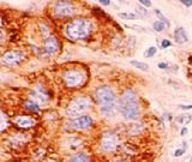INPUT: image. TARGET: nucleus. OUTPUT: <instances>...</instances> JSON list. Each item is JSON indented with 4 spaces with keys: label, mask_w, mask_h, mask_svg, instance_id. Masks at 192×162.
Returning a JSON list of instances; mask_svg holds the SVG:
<instances>
[{
    "label": "nucleus",
    "mask_w": 192,
    "mask_h": 162,
    "mask_svg": "<svg viewBox=\"0 0 192 162\" xmlns=\"http://www.w3.org/2000/svg\"><path fill=\"white\" fill-rule=\"evenodd\" d=\"M96 103L100 106L102 115L111 118L115 115V94L113 89L108 85L98 87L95 91Z\"/></svg>",
    "instance_id": "f257e3e1"
},
{
    "label": "nucleus",
    "mask_w": 192,
    "mask_h": 162,
    "mask_svg": "<svg viewBox=\"0 0 192 162\" xmlns=\"http://www.w3.org/2000/svg\"><path fill=\"white\" fill-rule=\"evenodd\" d=\"M65 32L71 40H84L93 32V23L88 18H75L66 25Z\"/></svg>",
    "instance_id": "f03ea898"
},
{
    "label": "nucleus",
    "mask_w": 192,
    "mask_h": 162,
    "mask_svg": "<svg viewBox=\"0 0 192 162\" xmlns=\"http://www.w3.org/2000/svg\"><path fill=\"white\" fill-rule=\"evenodd\" d=\"M119 111L126 120H136L139 116V103L132 90H126L119 100Z\"/></svg>",
    "instance_id": "7ed1b4c3"
},
{
    "label": "nucleus",
    "mask_w": 192,
    "mask_h": 162,
    "mask_svg": "<svg viewBox=\"0 0 192 162\" xmlns=\"http://www.w3.org/2000/svg\"><path fill=\"white\" fill-rule=\"evenodd\" d=\"M91 107V101L90 98L85 96L76 97L75 100H72L66 109V114L70 116H76L79 114L87 112L89 108Z\"/></svg>",
    "instance_id": "20e7f679"
},
{
    "label": "nucleus",
    "mask_w": 192,
    "mask_h": 162,
    "mask_svg": "<svg viewBox=\"0 0 192 162\" xmlns=\"http://www.w3.org/2000/svg\"><path fill=\"white\" fill-rule=\"evenodd\" d=\"M63 81L64 84L68 88H77L84 84L85 82V75L83 71L77 68H71L65 71L63 75Z\"/></svg>",
    "instance_id": "39448f33"
},
{
    "label": "nucleus",
    "mask_w": 192,
    "mask_h": 162,
    "mask_svg": "<svg viewBox=\"0 0 192 162\" xmlns=\"http://www.w3.org/2000/svg\"><path fill=\"white\" fill-rule=\"evenodd\" d=\"M76 7L71 1H58L53 6V13L58 18H67L75 15Z\"/></svg>",
    "instance_id": "423d86ee"
},
{
    "label": "nucleus",
    "mask_w": 192,
    "mask_h": 162,
    "mask_svg": "<svg viewBox=\"0 0 192 162\" xmlns=\"http://www.w3.org/2000/svg\"><path fill=\"white\" fill-rule=\"evenodd\" d=\"M1 60L2 63L7 66H18L20 65L24 60H25V54L22 52V50H17V49H11V50H7L2 54L1 57Z\"/></svg>",
    "instance_id": "0eeeda50"
},
{
    "label": "nucleus",
    "mask_w": 192,
    "mask_h": 162,
    "mask_svg": "<svg viewBox=\"0 0 192 162\" xmlns=\"http://www.w3.org/2000/svg\"><path fill=\"white\" fill-rule=\"evenodd\" d=\"M100 145L105 153H113L119 145V137L113 132H107L101 138Z\"/></svg>",
    "instance_id": "6e6552de"
},
{
    "label": "nucleus",
    "mask_w": 192,
    "mask_h": 162,
    "mask_svg": "<svg viewBox=\"0 0 192 162\" xmlns=\"http://www.w3.org/2000/svg\"><path fill=\"white\" fill-rule=\"evenodd\" d=\"M29 97L32 102H35L39 106L46 105L48 102V94L42 85H36L34 89H31L29 93Z\"/></svg>",
    "instance_id": "1a4fd4ad"
},
{
    "label": "nucleus",
    "mask_w": 192,
    "mask_h": 162,
    "mask_svg": "<svg viewBox=\"0 0 192 162\" xmlns=\"http://www.w3.org/2000/svg\"><path fill=\"white\" fill-rule=\"evenodd\" d=\"M93 123L94 120L90 115H80L70 123V126L75 130H87L93 125Z\"/></svg>",
    "instance_id": "9d476101"
},
{
    "label": "nucleus",
    "mask_w": 192,
    "mask_h": 162,
    "mask_svg": "<svg viewBox=\"0 0 192 162\" xmlns=\"http://www.w3.org/2000/svg\"><path fill=\"white\" fill-rule=\"evenodd\" d=\"M59 41L54 35H49L43 40V50L48 55H53L59 50Z\"/></svg>",
    "instance_id": "9b49d317"
},
{
    "label": "nucleus",
    "mask_w": 192,
    "mask_h": 162,
    "mask_svg": "<svg viewBox=\"0 0 192 162\" xmlns=\"http://www.w3.org/2000/svg\"><path fill=\"white\" fill-rule=\"evenodd\" d=\"M13 124L19 129H30L35 125V120L29 115H18L13 120Z\"/></svg>",
    "instance_id": "f8f14e48"
},
{
    "label": "nucleus",
    "mask_w": 192,
    "mask_h": 162,
    "mask_svg": "<svg viewBox=\"0 0 192 162\" xmlns=\"http://www.w3.org/2000/svg\"><path fill=\"white\" fill-rule=\"evenodd\" d=\"M174 40H175L176 43H179V45H183V43L187 42V34H186L185 29L183 27H179V28L175 29V31H174Z\"/></svg>",
    "instance_id": "ddd939ff"
},
{
    "label": "nucleus",
    "mask_w": 192,
    "mask_h": 162,
    "mask_svg": "<svg viewBox=\"0 0 192 162\" xmlns=\"http://www.w3.org/2000/svg\"><path fill=\"white\" fill-rule=\"evenodd\" d=\"M24 107H25V109H28L29 112H32V113H40V106L39 105H36L35 102H32L31 100H27L25 102H24Z\"/></svg>",
    "instance_id": "4468645a"
},
{
    "label": "nucleus",
    "mask_w": 192,
    "mask_h": 162,
    "mask_svg": "<svg viewBox=\"0 0 192 162\" xmlns=\"http://www.w3.org/2000/svg\"><path fill=\"white\" fill-rule=\"evenodd\" d=\"M9 125H10V121H9L7 116H6V114L2 113L0 111V133H2L5 130L7 129Z\"/></svg>",
    "instance_id": "2eb2a0df"
},
{
    "label": "nucleus",
    "mask_w": 192,
    "mask_h": 162,
    "mask_svg": "<svg viewBox=\"0 0 192 162\" xmlns=\"http://www.w3.org/2000/svg\"><path fill=\"white\" fill-rule=\"evenodd\" d=\"M192 120V115L189 113H185V114H180L176 116V123L178 124H181V125H186L189 123H191Z\"/></svg>",
    "instance_id": "dca6fc26"
},
{
    "label": "nucleus",
    "mask_w": 192,
    "mask_h": 162,
    "mask_svg": "<svg viewBox=\"0 0 192 162\" xmlns=\"http://www.w3.org/2000/svg\"><path fill=\"white\" fill-rule=\"evenodd\" d=\"M70 162H90V159L88 155H85L83 153H78L70 159Z\"/></svg>",
    "instance_id": "f3484780"
},
{
    "label": "nucleus",
    "mask_w": 192,
    "mask_h": 162,
    "mask_svg": "<svg viewBox=\"0 0 192 162\" xmlns=\"http://www.w3.org/2000/svg\"><path fill=\"white\" fill-rule=\"evenodd\" d=\"M130 64L133 65L135 67L142 70V71H148L149 70V65H146L145 63H141V61H137V60H131Z\"/></svg>",
    "instance_id": "a211bd4d"
},
{
    "label": "nucleus",
    "mask_w": 192,
    "mask_h": 162,
    "mask_svg": "<svg viewBox=\"0 0 192 162\" xmlns=\"http://www.w3.org/2000/svg\"><path fill=\"white\" fill-rule=\"evenodd\" d=\"M153 27H154V30L157 32H162L164 29H166V24L164 23H162L160 20H157V22H155L154 24H153Z\"/></svg>",
    "instance_id": "6ab92c4d"
},
{
    "label": "nucleus",
    "mask_w": 192,
    "mask_h": 162,
    "mask_svg": "<svg viewBox=\"0 0 192 162\" xmlns=\"http://www.w3.org/2000/svg\"><path fill=\"white\" fill-rule=\"evenodd\" d=\"M155 13H156V15H157V17H159V20H160V22H162V23H164V24H166V27H169V25H171L169 20H168L166 17L161 13V11H159V10H155Z\"/></svg>",
    "instance_id": "aec40b11"
},
{
    "label": "nucleus",
    "mask_w": 192,
    "mask_h": 162,
    "mask_svg": "<svg viewBox=\"0 0 192 162\" xmlns=\"http://www.w3.org/2000/svg\"><path fill=\"white\" fill-rule=\"evenodd\" d=\"M155 54H156V48L155 47H149V48L144 52V57H146V58L154 57Z\"/></svg>",
    "instance_id": "412c9836"
},
{
    "label": "nucleus",
    "mask_w": 192,
    "mask_h": 162,
    "mask_svg": "<svg viewBox=\"0 0 192 162\" xmlns=\"http://www.w3.org/2000/svg\"><path fill=\"white\" fill-rule=\"evenodd\" d=\"M119 17H121L124 19H136V18H138V16L136 13H126V12H121L119 15Z\"/></svg>",
    "instance_id": "4be33fe9"
},
{
    "label": "nucleus",
    "mask_w": 192,
    "mask_h": 162,
    "mask_svg": "<svg viewBox=\"0 0 192 162\" xmlns=\"http://www.w3.org/2000/svg\"><path fill=\"white\" fill-rule=\"evenodd\" d=\"M161 46H162V48H167V47H169V46H171V41H169V40H167V39H164V40H162Z\"/></svg>",
    "instance_id": "5701e85b"
},
{
    "label": "nucleus",
    "mask_w": 192,
    "mask_h": 162,
    "mask_svg": "<svg viewBox=\"0 0 192 162\" xmlns=\"http://www.w3.org/2000/svg\"><path fill=\"white\" fill-rule=\"evenodd\" d=\"M185 154V149H178L175 153H174V156L176 157H179V156H181V155H184Z\"/></svg>",
    "instance_id": "b1692460"
},
{
    "label": "nucleus",
    "mask_w": 192,
    "mask_h": 162,
    "mask_svg": "<svg viewBox=\"0 0 192 162\" xmlns=\"http://www.w3.org/2000/svg\"><path fill=\"white\" fill-rule=\"evenodd\" d=\"M139 4H142V5L146 6V7L151 6V1H148V0H141V1H139Z\"/></svg>",
    "instance_id": "393cba45"
},
{
    "label": "nucleus",
    "mask_w": 192,
    "mask_h": 162,
    "mask_svg": "<svg viewBox=\"0 0 192 162\" xmlns=\"http://www.w3.org/2000/svg\"><path fill=\"white\" fill-rule=\"evenodd\" d=\"M169 67V65L166 64V63H160L159 64V68H161V70H166V68H168Z\"/></svg>",
    "instance_id": "a878e982"
},
{
    "label": "nucleus",
    "mask_w": 192,
    "mask_h": 162,
    "mask_svg": "<svg viewBox=\"0 0 192 162\" xmlns=\"http://www.w3.org/2000/svg\"><path fill=\"white\" fill-rule=\"evenodd\" d=\"M181 4L185 6H192V0H181Z\"/></svg>",
    "instance_id": "bb28decb"
},
{
    "label": "nucleus",
    "mask_w": 192,
    "mask_h": 162,
    "mask_svg": "<svg viewBox=\"0 0 192 162\" xmlns=\"http://www.w3.org/2000/svg\"><path fill=\"white\" fill-rule=\"evenodd\" d=\"M179 107H180L181 109H185V111H186V109H192V105H189V106H184V105H180Z\"/></svg>",
    "instance_id": "cd10ccee"
},
{
    "label": "nucleus",
    "mask_w": 192,
    "mask_h": 162,
    "mask_svg": "<svg viewBox=\"0 0 192 162\" xmlns=\"http://www.w3.org/2000/svg\"><path fill=\"white\" fill-rule=\"evenodd\" d=\"M100 2H101V5H105V6H108V5H111V1H107V0H101Z\"/></svg>",
    "instance_id": "c85d7f7f"
},
{
    "label": "nucleus",
    "mask_w": 192,
    "mask_h": 162,
    "mask_svg": "<svg viewBox=\"0 0 192 162\" xmlns=\"http://www.w3.org/2000/svg\"><path fill=\"white\" fill-rule=\"evenodd\" d=\"M4 32H2V30L0 29V43H2V41H4Z\"/></svg>",
    "instance_id": "c756f323"
},
{
    "label": "nucleus",
    "mask_w": 192,
    "mask_h": 162,
    "mask_svg": "<svg viewBox=\"0 0 192 162\" xmlns=\"http://www.w3.org/2000/svg\"><path fill=\"white\" fill-rule=\"evenodd\" d=\"M187 132H189V131H187V129H186V127H184V129L181 130V136H185Z\"/></svg>",
    "instance_id": "7c9ffc66"
},
{
    "label": "nucleus",
    "mask_w": 192,
    "mask_h": 162,
    "mask_svg": "<svg viewBox=\"0 0 192 162\" xmlns=\"http://www.w3.org/2000/svg\"><path fill=\"white\" fill-rule=\"evenodd\" d=\"M115 162H124V161H115Z\"/></svg>",
    "instance_id": "2f4dec72"
}]
</instances>
